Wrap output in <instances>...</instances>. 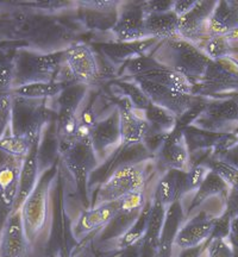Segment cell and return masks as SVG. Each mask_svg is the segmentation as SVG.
I'll use <instances>...</instances> for the list:
<instances>
[{"label":"cell","instance_id":"6da1fadb","mask_svg":"<svg viewBox=\"0 0 238 257\" xmlns=\"http://www.w3.org/2000/svg\"><path fill=\"white\" fill-rule=\"evenodd\" d=\"M63 165L72 175L80 200L83 207H91L88 181L89 175L99 166V160L93 150L91 142V130L80 124L78 138L59 153Z\"/></svg>","mask_w":238,"mask_h":257},{"label":"cell","instance_id":"7a4b0ae2","mask_svg":"<svg viewBox=\"0 0 238 257\" xmlns=\"http://www.w3.org/2000/svg\"><path fill=\"white\" fill-rule=\"evenodd\" d=\"M154 56L167 68L186 76L193 86L200 81L211 63L200 48L180 37L161 42Z\"/></svg>","mask_w":238,"mask_h":257},{"label":"cell","instance_id":"3957f363","mask_svg":"<svg viewBox=\"0 0 238 257\" xmlns=\"http://www.w3.org/2000/svg\"><path fill=\"white\" fill-rule=\"evenodd\" d=\"M63 66V50L41 54L29 49H19L15 54L12 88L28 83L57 81Z\"/></svg>","mask_w":238,"mask_h":257},{"label":"cell","instance_id":"277c9868","mask_svg":"<svg viewBox=\"0 0 238 257\" xmlns=\"http://www.w3.org/2000/svg\"><path fill=\"white\" fill-rule=\"evenodd\" d=\"M60 162L54 163L40 174L36 186L22 206V216L28 238L34 244L46 229L49 219L51 186L59 173Z\"/></svg>","mask_w":238,"mask_h":257},{"label":"cell","instance_id":"5b68a950","mask_svg":"<svg viewBox=\"0 0 238 257\" xmlns=\"http://www.w3.org/2000/svg\"><path fill=\"white\" fill-rule=\"evenodd\" d=\"M154 161L118 168L93 192L91 207L114 201L135 192H146Z\"/></svg>","mask_w":238,"mask_h":257},{"label":"cell","instance_id":"8992f818","mask_svg":"<svg viewBox=\"0 0 238 257\" xmlns=\"http://www.w3.org/2000/svg\"><path fill=\"white\" fill-rule=\"evenodd\" d=\"M154 160L155 155L151 154L143 143H121V146L107 159L99 163V166L91 173L88 181L89 193L92 192V189H95L99 185H101L112 173L121 167L138 165Z\"/></svg>","mask_w":238,"mask_h":257},{"label":"cell","instance_id":"52a82bcc","mask_svg":"<svg viewBox=\"0 0 238 257\" xmlns=\"http://www.w3.org/2000/svg\"><path fill=\"white\" fill-rule=\"evenodd\" d=\"M121 200V208L110 223L95 234L99 245H107L121 238L130 229L147 202L146 192H135Z\"/></svg>","mask_w":238,"mask_h":257},{"label":"cell","instance_id":"ba28073f","mask_svg":"<svg viewBox=\"0 0 238 257\" xmlns=\"http://www.w3.org/2000/svg\"><path fill=\"white\" fill-rule=\"evenodd\" d=\"M63 60L75 83L85 86L100 81L101 70L93 49L85 43H75L63 50Z\"/></svg>","mask_w":238,"mask_h":257},{"label":"cell","instance_id":"9c48e42d","mask_svg":"<svg viewBox=\"0 0 238 257\" xmlns=\"http://www.w3.org/2000/svg\"><path fill=\"white\" fill-rule=\"evenodd\" d=\"M23 161L24 159L11 156L0 150V231L14 212Z\"/></svg>","mask_w":238,"mask_h":257},{"label":"cell","instance_id":"30bf717a","mask_svg":"<svg viewBox=\"0 0 238 257\" xmlns=\"http://www.w3.org/2000/svg\"><path fill=\"white\" fill-rule=\"evenodd\" d=\"M147 12L143 2H122L117 11V19L111 29L113 41L134 42L146 40Z\"/></svg>","mask_w":238,"mask_h":257},{"label":"cell","instance_id":"8fae6325","mask_svg":"<svg viewBox=\"0 0 238 257\" xmlns=\"http://www.w3.org/2000/svg\"><path fill=\"white\" fill-rule=\"evenodd\" d=\"M215 4L217 2L212 0L197 2L188 12L180 16L178 19L180 38L197 47H200L205 41H207L211 37L208 34V22Z\"/></svg>","mask_w":238,"mask_h":257},{"label":"cell","instance_id":"7c38bea8","mask_svg":"<svg viewBox=\"0 0 238 257\" xmlns=\"http://www.w3.org/2000/svg\"><path fill=\"white\" fill-rule=\"evenodd\" d=\"M32 243L25 232L22 210H16L0 231V257H31Z\"/></svg>","mask_w":238,"mask_h":257},{"label":"cell","instance_id":"4fadbf2b","mask_svg":"<svg viewBox=\"0 0 238 257\" xmlns=\"http://www.w3.org/2000/svg\"><path fill=\"white\" fill-rule=\"evenodd\" d=\"M131 80H134L143 89L151 104L166 108L178 118L185 113L199 99V95L182 94V93L174 91V89L165 87V86L143 78H134Z\"/></svg>","mask_w":238,"mask_h":257},{"label":"cell","instance_id":"5bb4252c","mask_svg":"<svg viewBox=\"0 0 238 257\" xmlns=\"http://www.w3.org/2000/svg\"><path fill=\"white\" fill-rule=\"evenodd\" d=\"M91 142L99 162L105 161L121 146V118L117 107L93 126Z\"/></svg>","mask_w":238,"mask_h":257},{"label":"cell","instance_id":"9a60e30c","mask_svg":"<svg viewBox=\"0 0 238 257\" xmlns=\"http://www.w3.org/2000/svg\"><path fill=\"white\" fill-rule=\"evenodd\" d=\"M154 162L162 173L169 169L186 170L188 168L189 152L182 130L174 127V130L167 134Z\"/></svg>","mask_w":238,"mask_h":257},{"label":"cell","instance_id":"2e32d148","mask_svg":"<svg viewBox=\"0 0 238 257\" xmlns=\"http://www.w3.org/2000/svg\"><path fill=\"white\" fill-rule=\"evenodd\" d=\"M160 43L161 42L155 38H146L134 42L112 41L107 43L93 44V47L99 49L113 66H123L128 61L136 59L138 56L154 53Z\"/></svg>","mask_w":238,"mask_h":257},{"label":"cell","instance_id":"e0dca14e","mask_svg":"<svg viewBox=\"0 0 238 257\" xmlns=\"http://www.w3.org/2000/svg\"><path fill=\"white\" fill-rule=\"evenodd\" d=\"M121 208V200L102 202L94 206L86 208L80 214L78 221L73 226V233L76 239L85 236H95L102 227H105Z\"/></svg>","mask_w":238,"mask_h":257},{"label":"cell","instance_id":"ac0fdd59","mask_svg":"<svg viewBox=\"0 0 238 257\" xmlns=\"http://www.w3.org/2000/svg\"><path fill=\"white\" fill-rule=\"evenodd\" d=\"M114 105L118 108L121 118L122 143H143V140L149 131V125L144 119L142 111L134 108L130 101L124 96L122 99L117 98Z\"/></svg>","mask_w":238,"mask_h":257},{"label":"cell","instance_id":"d6986e66","mask_svg":"<svg viewBox=\"0 0 238 257\" xmlns=\"http://www.w3.org/2000/svg\"><path fill=\"white\" fill-rule=\"evenodd\" d=\"M215 217L206 211L199 212L191 219L185 221L175 239V245L180 249L200 245L211 238Z\"/></svg>","mask_w":238,"mask_h":257},{"label":"cell","instance_id":"ffe728a7","mask_svg":"<svg viewBox=\"0 0 238 257\" xmlns=\"http://www.w3.org/2000/svg\"><path fill=\"white\" fill-rule=\"evenodd\" d=\"M229 123L238 124V99L212 102L206 105L200 117L194 121V126L215 133Z\"/></svg>","mask_w":238,"mask_h":257},{"label":"cell","instance_id":"44dd1931","mask_svg":"<svg viewBox=\"0 0 238 257\" xmlns=\"http://www.w3.org/2000/svg\"><path fill=\"white\" fill-rule=\"evenodd\" d=\"M43 135V134H42ZM42 135L35 138L32 142V146L29 150L28 155L24 157L23 166H22L21 172V182H19V191L16 200L14 211L19 210L23 206V204L27 200L30 193L32 192L38 178H40L41 169H40V146Z\"/></svg>","mask_w":238,"mask_h":257},{"label":"cell","instance_id":"7402d4cb","mask_svg":"<svg viewBox=\"0 0 238 257\" xmlns=\"http://www.w3.org/2000/svg\"><path fill=\"white\" fill-rule=\"evenodd\" d=\"M186 214L183 210L182 201H175L169 205L166 210L165 220H163L162 229L160 233L159 250L156 257H172L173 248L175 245V239L181 226L185 223Z\"/></svg>","mask_w":238,"mask_h":257},{"label":"cell","instance_id":"603a6c76","mask_svg":"<svg viewBox=\"0 0 238 257\" xmlns=\"http://www.w3.org/2000/svg\"><path fill=\"white\" fill-rule=\"evenodd\" d=\"M186 195V170L169 169L161 176L157 182L154 197L168 207Z\"/></svg>","mask_w":238,"mask_h":257},{"label":"cell","instance_id":"cb8c5ba5","mask_svg":"<svg viewBox=\"0 0 238 257\" xmlns=\"http://www.w3.org/2000/svg\"><path fill=\"white\" fill-rule=\"evenodd\" d=\"M238 30V2H217L208 22L210 36H227Z\"/></svg>","mask_w":238,"mask_h":257},{"label":"cell","instance_id":"d4e9b609","mask_svg":"<svg viewBox=\"0 0 238 257\" xmlns=\"http://www.w3.org/2000/svg\"><path fill=\"white\" fill-rule=\"evenodd\" d=\"M167 207L156 197L151 198L150 219L148 224L146 236L142 239V252L141 257H156L159 250L160 233L165 220Z\"/></svg>","mask_w":238,"mask_h":257},{"label":"cell","instance_id":"484cf974","mask_svg":"<svg viewBox=\"0 0 238 257\" xmlns=\"http://www.w3.org/2000/svg\"><path fill=\"white\" fill-rule=\"evenodd\" d=\"M179 17L173 11L163 14H147L146 30L149 38L163 42L179 38L178 32Z\"/></svg>","mask_w":238,"mask_h":257},{"label":"cell","instance_id":"4316f807","mask_svg":"<svg viewBox=\"0 0 238 257\" xmlns=\"http://www.w3.org/2000/svg\"><path fill=\"white\" fill-rule=\"evenodd\" d=\"M230 187L227 186L226 182L220 178L217 173H214L213 170H208V173L205 176V179L202 180L201 185L199 186L197 191H195L194 197H193L191 205H189L186 214L191 213V212L200 206L201 204H204L208 198L212 197H220L226 201L227 195H229Z\"/></svg>","mask_w":238,"mask_h":257},{"label":"cell","instance_id":"83f0119b","mask_svg":"<svg viewBox=\"0 0 238 257\" xmlns=\"http://www.w3.org/2000/svg\"><path fill=\"white\" fill-rule=\"evenodd\" d=\"M68 85H72V83L62 81L35 82L12 88L10 92L14 96L31 99V100H49V99L54 100Z\"/></svg>","mask_w":238,"mask_h":257},{"label":"cell","instance_id":"f1b7e54d","mask_svg":"<svg viewBox=\"0 0 238 257\" xmlns=\"http://www.w3.org/2000/svg\"><path fill=\"white\" fill-rule=\"evenodd\" d=\"M137 78H143L149 81H153L159 85L165 86V87L172 88L174 91H178L182 94H188V95H194L193 94V83L189 80L183 76L182 74H180L175 70H172L169 68H162L155 72L148 73L146 75L137 76Z\"/></svg>","mask_w":238,"mask_h":257},{"label":"cell","instance_id":"f546056e","mask_svg":"<svg viewBox=\"0 0 238 257\" xmlns=\"http://www.w3.org/2000/svg\"><path fill=\"white\" fill-rule=\"evenodd\" d=\"M150 212H151V199L147 200L146 205H144L141 213L138 214L137 219L134 221L131 225L130 229L125 232L121 238L115 240L114 245L115 248H127V246H131L134 244L140 243L141 240L146 236L148 230V224H149L150 219Z\"/></svg>","mask_w":238,"mask_h":257},{"label":"cell","instance_id":"4dcf8cb0","mask_svg":"<svg viewBox=\"0 0 238 257\" xmlns=\"http://www.w3.org/2000/svg\"><path fill=\"white\" fill-rule=\"evenodd\" d=\"M142 114L150 128L163 134H168L174 130L178 120V117L172 112L151 102L146 110L142 111Z\"/></svg>","mask_w":238,"mask_h":257},{"label":"cell","instance_id":"1f68e13d","mask_svg":"<svg viewBox=\"0 0 238 257\" xmlns=\"http://www.w3.org/2000/svg\"><path fill=\"white\" fill-rule=\"evenodd\" d=\"M162 68H167V67L165 64L159 62L156 57L154 56V53H151L128 61V62L123 64V67H122L119 75L130 76L131 79H134L137 78V76L146 75L148 73L155 72V70Z\"/></svg>","mask_w":238,"mask_h":257},{"label":"cell","instance_id":"d6a6232c","mask_svg":"<svg viewBox=\"0 0 238 257\" xmlns=\"http://www.w3.org/2000/svg\"><path fill=\"white\" fill-rule=\"evenodd\" d=\"M88 91V86L81 85V83H72L54 99V102L56 104L57 108H69V110L80 112L81 104L87 96Z\"/></svg>","mask_w":238,"mask_h":257},{"label":"cell","instance_id":"836d02e7","mask_svg":"<svg viewBox=\"0 0 238 257\" xmlns=\"http://www.w3.org/2000/svg\"><path fill=\"white\" fill-rule=\"evenodd\" d=\"M42 134H38L34 137H28L14 135L10 133V131H6L4 136L0 138V150L11 156L24 159V157L28 155L35 138L41 136Z\"/></svg>","mask_w":238,"mask_h":257},{"label":"cell","instance_id":"e575fe53","mask_svg":"<svg viewBox=\"0 0 238 257\" xmlns=\"http://www.w3.org/2000/svg\"><path fill=\"white\" fill-rule=\"evenodd\" d=\"M112 83L136 110L143 111L150 105L149 98L134 80H115Z\"/></svg>","mask_w":238,"mask_h":257},{"label":"cell","instance_id":"d590c367","mask_svg":"<svg viewBox=\"0 0 238 257\" xmlns=\"http://www.w3.org/2000/svg\"><path fill=\"white\" fill-rule=\"evenodd\" d=\"M231 42L226 36H211L199 48L211 61H219L230 57L232 51Z\"/></svg>","mask_w":238,"mask_h":257},{"label":"cell","instance_id":"8d00e7d4","mask_svg":"<svg viewBox=\"0 0 238 257\" xmlns=\"http://www.w3.org/2000/svg\"><path fill=\"white\" fill-rule=\"evenodd\" d=\"M204 165H206L208 169L217 173L226 182L230 189H238V170L226 165L223 161L213 159V157H208L204 162Z\"/></svg>","mask_w":238,"mask_h":257},{"label":"cell","instance_id":"74e56055","mask_svg":"<svg viewBox=\"0 0 238 257\" xmlns=\"http://www.w3.org/2000/svg\"><path fill=\"white\" fill-rule=\"evenodd\" d=\"M208 170L210 169L204 163L188 166V168L186 169V194L197 191Z\"/></svg>","mask_w":238,"mask_h":257},{"label":"cell","instance_id":"f35d334b","mask_svg":"<svg viewBox=\"0 0 238 257\" xmlns=\"http://www.w3.org/2000/svg\"><path fill=\"white\" fill-rule=\"evenodd\" d=\"M12 94L11 92H0V138L8 131L11 123Z\"/></svg>","mask_w":238,"mask_h":257},{"label":"cell","instance_id":"ab89813d","mask_svg":"<svg viewBox=\"0 0 238 257\" xmlns=\"http://www.w3.org/2000/svg\"><path fill=\"white\" fill-rule=\"evenodd\" d=\"M141 252H142V240L127 248L111 246L110 249H100L95 251L98 257H141Z\"/></svg>","mask_w":238,"mask_h":257},{"label":"cell","instance_id":"60d3db41","mask_svg":"<svg viewBox=\"0 0 238 257\" xmlns=\"http://www.w3.org/2000/svg\"><path fill=\"white\" fill-rule=\"evenodd\" d=\"M232 213L227 210L219 217H215L213 232H212V239H225L229 237L231 231V221H232Z\"/></svg>","mask_w":238,"mask_h":257},{"label":"cell","instance_id":"b9f144b4","mask_svg":"<svg viewBox=\"0 0 238 257\" xmlns=\"http://www.w3.org/2000/svg\"><path fill=\"white\" fill-rule=\"evenodd\" d=\"M207 257H232V246L225 239H212L207 245Z\"/></svg>","mask_w":238,"mask_h":257},{"label":"cell","instance_id":"7bdbcfd3","mask_svg":"<svg viewBox=\"0 0 238 257\" xmlns=\"http://www.w3.org/2000/svg\"><path fill=\"white\" fill-rule=\"evenodd\" d=\"M211 157L223 161L226 165L238 170V142H234L231 146L225 148V149H221L219 152L212 154Z\"/></svg>","mask_w":238,"mask_h":257},{"label":"cell","instance_id":"ee69618b","mask_svg":"<svg viewBox=\"0 0 238 257\" xmlns=\"http://www.w3.org/2000/svg\"><path fill=\"white\" fill-rule=\"evenodd\" d=\"M173 3L174 2L153 0V2H143V6L147 14H163V12L172 11Z\"/></svg>","mask_w":238,"mask_h":257},{"label":"cell","instance_id":"f6af8a7d","mask_svg":"<svg viewBox=\"0 0 238 257\" xmlns=\"http://www.w3.org/2000/svg\"><path fill=\"white\" fill-rule=\"evenodd\" d=\"M210 239H207L206 242L200 244V245L193 246V248H186V249H181V251L179 253V257H200L202 255V252L207 249L208 243H210Z\"/></svg>","mask_w":238,"mask_h":257},{"label":"cell","instance_id":"bcb514c9","mask_svg":"<svg viewBox=\"0 0 238 257\" xmlns=\"http://www.w3.org/2000/svg\"><path fill=\"white\" fill-rule=\"evenodd\" d=\"M195 3H197V0H195V2L194 0H193V2H189V0H176V2L173 3L172 11L174 12L178 17H180V16L188 12L189 10L195 5Z\"/></svg>","mask_w":238,"mask_h":257},{"label":"cell","instance_id":"7dc6e473","mask_svg":"<svg viewBox=\"0 0 238 257\" xmlns=\"http://www.w3.org/2000/svg\"><path fill=\"white\" fill-rule=\"evenodd\" d=\"M231 246H236L238 248V211L233 214L232 221H231V231L229 237Z\"/></svg>","mask_w":238,"mask_h":257},{"label":"cell","instance_id":"c3c4849f","mask_svg":"<svg viewBox=\"0 0 238 257\" xmlns=\"http://www.w3.org/2000/svg\"><path fill=\"white\" fill-rule=\"evenodd\" d=\"M226 37L229 38V40H231V41H238V30H237V31H234V32H232V34L227 35Z\"/></svg>","mask_w":238,"mask_h":257},{"label":"cell","instance_id":"681fc988","mask_svg":"<svg viewBox=\"0 0 238 257\" xmlns=\"http://www.w3.org/2000/svg\"><path fill=\"white\" fill-rule=\"evenodd\" d=\"M232 136H233L234 140H236L237 142H238V124L236 125V126L233 127V130H232Z\"/></svg>","mask_w":238,"mask_h":257},{"label":"cell","instance_id":"f907efd6","mask_svg":"<svg viewBox=\"0 0 238 257\" xmlns=\"http://www.w3.org/2000/svg\"><path fill=\"white\" fill-rule=\"evenodd\" d=\"M232 257H238V248L232 246Z\"/></svg>","mask_w":238,"mask_h":257},{"label":"cell","instance_id":"816d5d0a","mask_svg":"<svg viewBox=\"0 0 238 257\" xmlns=\"http://www.w3.org/2000/svg\"><path fill=\"white\" fill-rule=\"evenodd\" d=\"M49 257H59V256H57V253H51V255H49Z\"/></svg>","mask_w":238,"mask_h":257}]
</instances>
